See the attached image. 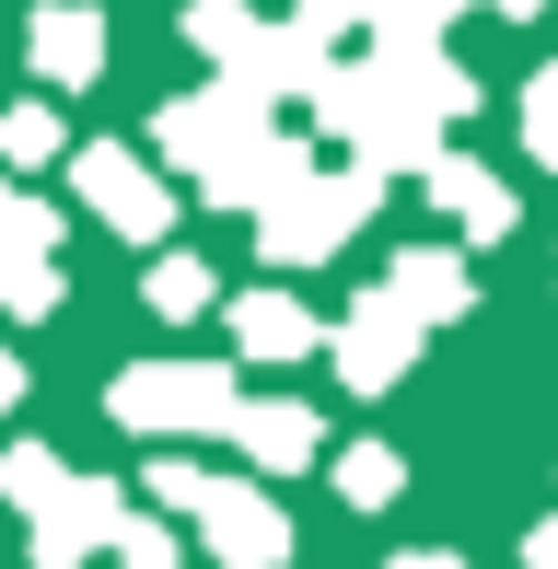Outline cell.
<instances>
[{
	"mask_svg": "<svg viewBox=\"0 0 558 569\" xmlns=\"http://www.w3.org/2000/svg\"><path fill=\"white\" fill-rule=\"evenodd\" d=\"M187 47L210 59V82L257 93V106H268V93H302V106H315L326 70H338L315 36H302V23H268L257 0H187Z\"/></svg>",
	"mask_w": 558,
	"mask_h": 569,
	"instance_id": "obj_3",
	"label": "cell"
},
{
	"mask_svg": "<svg viewBox=\"0 0 558 569\" xmlns=\"http://www.w3.org/2000/svg\"><path fill=\"white\" fill-rule=\"evenodd\" d=\"M338 488H349V511H385L396 488H408V465H396L385 442H361V453H338Z\"/></svg>",
	"mask_w": 558,
	"mask_h": 569,
	"instance_id": "obj_18",
	"label": "cell"
},
{
	"mask_svg": "<svg viewBox=\"0 0 558 569\" xmlns=\"http://www.w3.org/2000/svg\"><path fill=\"white\" fill-rule=\"evenodd\" d=\"M151 151L163 163H187L198 174V198H221V210H268L279 187H302V140H279L257 93H233V82H198V93H175L163 117H151Z\"/></svg>",
	"mask_w": 558,
	"mask_h": 569,
	"instance_id": "obj_2",
	"label": "cell"
},
{
	"mask_svg": "<svg viewBox=\"0 0 558 569\" xmlns=\"http://www.w3.org/2000/svg\"><path fill=\"white\" fill-rule=\"evenodd\" d=\"M12 396H23V360H12V349H0V419H12Z\"/></svg>",
	"mask_w": 558,
	"mask_h": 569,
	"instance_id": "obj_23",
	"label": "cell"
},
{
	"mask_svg": "<svg viewBox=\"0 0 558 569\" xmlns=\"http://www.w3.org/2000/svg\"><path fill=\"white\" fill-rule=\"evenodd\" d=\"M315 117L338 128L372 174H385V163H419L430 174V163H442V128L477 117V82L442 59V47H385V36H372V59H338V70H326Z\"/></svg>",
	"mask_w": 558,
	"mask_h": 569,
	"instance_id": "obj_1",
	"label": "cell"
},
{
	"mask_svg": "<svg viewBox=\"0 0 558 569\" xmlns=\"http://www.w3.org/2000/svg\"><path fill=\"white\" fill-rule=\"evenodd\" d=\"M129 488H106V477H47L36 500H23V535H36V569H82L93 547H129Z\"/></svg>",
	"mask_w": 558,
	"mask_h": 569,
	"instance_id": "obj_7",
	"label": "cell"
},
{
	"mask_svg": "<svg viewBox=\"0 0 558 569\" xmlns=\"http://www.w3.org/2000/svg\"><path fill=\"white\" fill-rule=\"evenodd\" d=\"M210 302H221V279L198 268V256H151V315H163V326H198Z\"/></svg>",
	"mask_w": 558,
	"mask_h": 569,
	"instance_id": "obj_16",
	"label": "cell"
},
{
	"mask_svg": "<svg viewBox=\"0 0 558 569\" xmlns=\"http://www.w3.org/2000/svg\"><path fill=\"white\" fill-rule=\"evenodd\" d=\"M0 163H59V106H0Z\"/></svg>",
	"mask_w": 558,
	"mask_h": 569,
	"instance_id": "obj_19",
	"label": "cell"
},
{
	"mask_svg": "<svg viewBox=\"0 0 558 569\" xmlns=\"http://www.w3.org/2000/svg\"><path fill=\"white\" fill-rule=\"evenodd\" d=\"M221 442L257 465V477H302V465L326 453V419H315L302 396H268V407H233V430H221Z\"/></svg>",
	"mask_w": 558,
	"mask_h": 569,
	"instance_id": "obj_13",
	"label": "cell"
},
{
	"mask_svg": "<svg viewBox=\"0 0 558 569\" xmlns=\"http://www.w3.org/2000/svg\"><path fill=\"white\" fill-rule=\"evenodd\" d=\"M233 407H245L233 372H221V360H187V349H175V360H129V372L106 383V419L140 430V442H187V430H210V442H221Z\"/></svg>",
	"mask_w": 558,
	"mask_h": 569,
	"instance_id": "obj_6",
	"label": "cell"
},
{
	"mask_svg": "<svg viewBox=\"0 0 558 569\" xmlns=\"http://www.w3.org/2000/svg\"><path fill=\"white\" fill-rule=\"evenodd\" d=\"M70 187H82V210L106 232H129V244H163V221H175V187L140 163V151H117V140L70 151Z\"/></svg>",
	"mask_w": 558,
	"mask_h": 569,
	"instance_id": "obj_9",
	"label": "cell"
},
{
	"mask_svg": "<svg viewBox=\"0 0 558 569\" xmlns=\"http://www.w3.org/2000/svg\"><path fill=\"white\" fill-rule=\"evenodd\" d=\"M385 569H466V558H442V547H408V558H385Z\"/></svg>",
	"mask_w": 558,
	"mask_h": 569,
	"instance_id": "obj_22",
	"label": "cell"
},
{
	"mask_svg": "<svg viewBox=\"0 0 558 569\" xmlns=\"http://www.w3.org/2000/svg\"><path fill=\"white\" fill-rule=\"evenodd\" d=\"M430 198H442V221H466V244H500V232L524 221V198L500 187L489 163H466V151H442V163H430Z\"/></svg>",
	"mask_w": 558,
	"mask_h": 569,
	"instance_id": "obj_15",
	"label": "cell"
},
{
	"mask_svg": "<svg viewBox=\"0 0 558 569\" xmlns=\"http://www.w3.org/2000/svg\"><path fill=\"white\" fill-rule=\"evenodd\" d=\"M23 59H36L47 93H82L93 70H106V12H93V0H47V12L23 23Z\"/></svg>",
	"mask_w": 558,
	"mask_h": 569,
	"instance_id": "obj_11",
	"label": "cell"
},
{
	"mask_svg": "<svg viewBox=\"0 0 558 569\" xmlns=\"http://www.w3.org/2000/svg\"><path fill=\"white\" fill-rule=\"evenodd\" d=\"M315 349H326V315H315V302H291V291H245L233 302V360L291 372V360H315Z\"/></svg>",
	"mask_w": 558,
	"mask_h": 569,
	"instance_id": "obj_14",
	"label": "cell"
},
{
	"mask_svg": "<svg viewBox=\"0 0 558 569\" xmlns=\"http://www.w3.org/2000/svg\"><path fill=\"white\" fill-rule=\"evenodd\" d=\"M151 500H163V511H187V523H198V547H210L221 569H279V558H291V523H279V500H268V488H245V477H210V465H151Z\"/></svg>",
	"mask_w": 558,
	"mask_h": 569,
	"instance_id": "obj_4",
	"label": "cell"
},
{
	"mask_svg": "<svg viewBox=\"0 0 558 569\" xmlns=\"http://www.w3.org/2000/svg\"><path fill=\"white\" fill-rule=\"evenodd\" d=\"M524 569H558V511H547L536 535H524Z\"/></svg>",
	"mask_w": 558,
	"mask_h": 569,
	"instance_id": "obj_21",
	"label": "cell"
},
{
	"mask_svg": "<svg viewBox=\"0 0 558 569\" xmlns=\"http://www.w3.org/2000/svg\"><path fill=\"white\" fill-rule=\"evenodd\" d=\"M454 12H466V0H361V23H372L385 47H442Z\"/></svg>",
	"mask_w": 558,
	"mask_h": 569,
	"instance_id": "obj_17",
	"label": "cell"
},
{
	"mask_svg": "<svg viewBox=\"0 0 558 569\" xmlns=\"http://www.w3.org/2000/svg\"><path fill=\"white\" fill-rule=\"evenodd\" d=\"M326 360H338L349 396H396V383H408V360H419V326L396 315L385 291H361L338 326H326Z\"/></svg>",
	"mask_w": 558,
	"mask_h": 569,
	"instance_id": "obj_10",
	"label": "cell"
},
{
	"mask_svg": "<svg viewBox=\"0 0 558 569\" xmlns=\"http://www.w3.org/2000/svg\"><path fill=\"white\" fill-rule=\"evenodd\" d=\"M59 244H70V221L0 174V315H23V326L59 315V291H70V279H59Z\"/></svg>",
	"mask_w": 558,
	"mask_h": 569,
	"instance_id": "obj_8",
	"label": "cell"
},
{
	"mask_svg": "<svg viewBox=\"0 0 558 569\" xmlns=\"http://www.w3.org/2000/svg\"><path fill=\"white\" fill-rule=\"evenodd\" d=\"M372 198H385L372 163H315L302 187H279L257 210V256H268V268H326V256L372 221Z\"/></svg>",
	"mask_w": 558,
	"mask_h": 569,
	"instance_id": "obj_5",
	"label": "cell"
},
{
	"mask_svg": "<svg viewBox=\"0 0 558 569\" xmlns=\"http://www.w3.org/2000/svg\"><path fill=\"white\" fill-rule=\"evenodd\" d=\"M489 12H500V23H536V12H547V0H489Z\"/></svg>",
	"mask_w": 558,
	"mask_h": 569,
	"instance_id": "obj_24",
	"label": "cell"
},
{
	"mask_svg": "<svg viewBox=\"0 0 558 569\" xmlns=\"http://www.w3.org/2000/svg\"><path fill=\"white\" fill-rule=\"evenodd\" d=\"M524 151L558 163V70H536V93H524Z\"/></svg>",
	"mask_w": 558,
	"mask_h": 569,
	"instance_id": "obj_20",
	"label": "cell"
},
{
	"mask_svg": "<svg viewBox=\"0 0 558 569\" xmlns=\"http://www.w3.org/2000/svg\"><path fill=\"white\" fill-rule=\"evenodd\" d=\"M385 302H396L408 326H466V315H477V279H466V256H454V244H408V256L385 268Z\"/></svg>",
	"mask_w": 558,
	"mask_h": 569,
	"instance_id": "obj_12",
	"label": "cell"
}]
</instances>
